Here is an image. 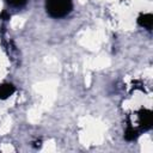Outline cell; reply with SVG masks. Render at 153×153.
I'll use <instances>...</instances> for the list:
<instances>
[{
  "mask_svg": "<svg viewBox=\"0 0 153 153\" xmlns=\"http://www.w3.org/2000/svg\"><path fill=\"white\" fill-rule=\"evenodd\" d=\"M47 13L55 19L68 16L73 10L72 0H44Z\"/></svg>",
  "mask_w": 153,
  "mask_h": 153,
  "instance_id": "obj_1",
  "label": "cell"
},
{
  "mask_svg": "<svg viewBox=\"0 0 153 153\" xmlns=\"http://www.w3.org/2000/svg\"><path fill=\"white\" fill-rule=\"evenodd\" d=\"M139 26L151 31L152 30V24H153V16L151 13H141L137 19H136Z\"/></svg>",
  "mask_w": 153,
  "mask_h": 153,
  "instance_id": "obj_2",
  "label": "cell"
},
{
  "mask_svg": "<svg viewBox=\"0 0 153 153\" xmlns=\"http://www.w3.org/2000/svg\"><path fill=\"white\" fill-rule=\"evenodd\" d=\"M16 91V87L13 84L5 82L0 84V99H7L10 96H12Z\"/></svg>",
  "mask_w": 153,
  "mask_h": 153,
  "instance_id": "obj_3",
  "label": "cell"
},
{
  "mask_svg": "<svg viewBox=\"0 0 153 153\" xmlns=\"http://www.w3.org/2000/svg\"><path fill=\"white\" fill-rule=\"evenodd\" d=\"M139 130L131 126H128L126 131H124V139L127 141H135L137 137H139Z\"/></svg>",
  "mask_w": 153,
  "mask_h": 153,
  "instance_id": "obj_4",
  "label": "cell"
},
{
  "mask_svg": "<svg viewBox=\"0 0 153 153\" xmlns=\"http://www.w3.org/2000/svg\"><path fill=\"white\" fill-rule=\"evenodd\" d=\"M7 5H10L11 7H14V8H22L26 5L27 0H5Z\"/></svg>",
  "mask_w": 153,
  "mask_h": 153,
  "instance_id": "obj_5",
  "label": "cell"
},
{
  "mask_svg": "<svg viewBox=\"0 0 153 153\" xmlns=\"http://www.w3.org/2000/svg\"><path fill=\"white\" fill-rule=\"evenodd\" d=\"M0 18H1L2 20H8V19L11 18V16H10V13H8V12L2 11V12L0 13Z\"/></svg>",
  "mask_w": 153,
  "mask_h": 153,
  "instance_id": "obj_6",
  "label": "cell"
}]
</instances>
